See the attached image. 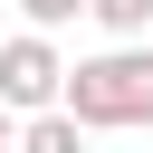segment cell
<instances>
[{
	"label": "cell",
	"instance_id": "8992f818",
	"mask_svg": "<svg viewBox=\"0 0 153 153\" xmlns=\"http://www.w3.org/2000/svg\"><path fill=\"white\" fill-rule=\"evenodd\" d=\"M10 143H19V124H10V105H0V153H10Z\"/></svg>",
	"mask_w": 153,
	"mask_h": 153
},
{
	"label": "cell",
	"instance_id": "7a4b0ae2",
	"mask_svg": "<svg viewBox=\"0 0 153 153\" xmlns=\"http://www.w3.org/2000/svg\"><path fill=\"white\" fill-rule=\"evenodd\" d=\"M57 86H67L57 29H19V38L0 48V105H10V115H38V105H57Z\"/></svg>",
	"mask_w": 153,
	"mask_h": 153
},
{
	"label": "cell",
	"instance_id": "5b68a950",
	"mask_svg": "<svg viewBox=\"0 0 153 153\" xmlns=\"http://www.w3.org/2000/svg\"><path fill=\"white\" fill-rule=\"evenodd\" d=\"M19 10H29V29H67V19L86 10V0H19Z\"/></svg>",
	"mask_w": 153,
	"mask_h": 153
},
{
	"label": "cell",
	"instance_id": "6da1fadb",
	"mask_svg": "<svg viewBox=\"0 0 153 153\" xmlns=\"http://www.w3.org/2000/svg\"><path fill=\"white\" fill-rule=\"evenodd\" d=\"M57 105L86 124V134H143L153 124V48L143 38H115L105 57H76Z\"/></svg>",
	"mask_w": 153,
	"mask_h": 153
},
{
	"label": "cell",
	"instance_id": "277c9868",
	"mask_svg": "<svg viewBox=\"0 0 153 153\" xmlns=\"http://www.w3.org/2000/svg\"><path fill=\"white\" fill-rule=\"evenodd\" d=\"M86 19H96L105 38H143V29H153V0H86Z\"/></svg>",
	"mask_w": 153,
	"mask_h": 153
},
{
	"label": "cell",
	"instance_id": "3957f363",
	"mask_svg": "<svg viewBox=\"0 0 153 153\" xmlns=\"http://www.w3.org/2000/svg\"><path fill=\"white\" fill-rule=\"evenodd\" d=\"M19 153H86V124H76L67 105H38V115L19 124Z\"/></svg>",
	"mask_w": 153,
	"mask_h": 153
}]
</instances>
